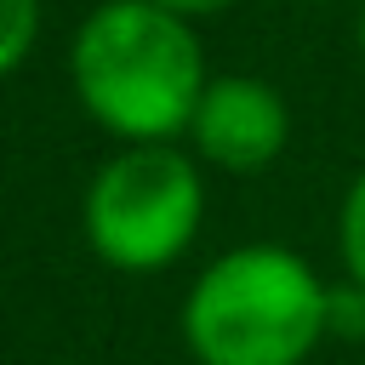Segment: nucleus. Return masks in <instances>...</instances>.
Here are the masks:
<instances>
[{
  "instance_id": "6",
  "label": "nucleus",
  "mask_w": 365,
  "mask_h": 365,
  "mask_svg": "<svg viewBox=\"0 0 365 365\" xmlns=\"http://www.w3.org/2000/svg\"><path fill=\"white\" fill-rule=\"evenodd\" d=\"M336 251H342V274L348 285L365 291V171L348 182L342 211H336Z\"/></svg>"
},
{
  "instance_id": "4",
  "label": "nucleus",
  "mask_w": 365,
  "mask_h": 365,
  "mask_svg": "<svg viewBox=\"0 0 365 365\" xmlns=\"http://www.w3.org/2000/svg\"><path fill=\"white\" fill-rule=\"evenodd\" d=\"M285 137H291V108L257 74H211L200 91V108L188 120L194 160H205L228 177L268 171L285 154Z\"/></svg>"
},
{
  "instance_id": "5",
  "label": "nucleus",
  "mask_w": 365,
  "mask_h": 365,
  "mask_svg": "<svg viewBox=\"0 0 365 365\" xmlns=\"http://www.w3.org/2000/svg\"><path fill=\"white\" fill-rule=\"evenodd\" d=\"M40 0H0V80H11L40 40Z\"/></svg>"
},
{
  "instance_id": "3",
  "label": "nucleus",
  "mask_w": 365,
  "mask_h": 365,
  "mask_svg": "<svg viewBox=\"0 0 365 365\" xmlns=\"http://www.w3.org/2000/svg\"><path fill=\"white\" fill-rule=\"evenodd\" d=\"M205 222L200 160L177 143H120L86 182L80 228L97 262L120 274L171 268Z\"/></svg>"
},
{
  "instance_id": "8",
  "label": "nucleus",
  "mask_w": 365,
  "mask_h": 365,
  "mask_svg": "<svg viewBox=\"0 0 365 365\" xmlns=\"http://www.w3.org/2000/svg\"><path fill=\"white\" fill-rule=\"evenodd\" d=\"M359 51H365V0H359Z\"/></svg>"
},
{
  "instance_id": "2",
  "label": "nucleus",
  "mask_w": 365,
  "mask_h": 365,
  "mask_svg": "<svg viewBox=\"0 0 365 365\" xmlns=\"http://www.w3.org/2000/svg\"><path fill=\"white\" fill-rule=\"evenodd\" d=\"M325 331L331 285L274 240L211 257L182 297V342L200 365H302Z\"/></svg>"
},
{
  "instance_id": "1",
  "label": "nucleus",
  "mask_w": 365,
  "mask_h": 365,
  "mask_svg": "<svg viewBox=\"0 0 365 365\" xmlns=\"http://www.w3.org/2000/svg\"><path fill=\"white\" fill-rule=\"evenodd\" d=\"M205 46L188 17L148 0H103L68 40V86L114 143H177L205 91Z\"/></svg>"
},
{
  "instance_id": "7",
  "label": "nucleus",
  "mask_w": 365,
  "mask_h": 365,
  "mask_svg": "<svg viewBox=\"0 0 365 365\" xmlns=\"http://www.w3.org/2000/svg\"><path fill=\"white\" fill-rule=\"evenodd\" d=\"M148 6H160V11H171V17H188V23H200V17H217V11H228V6H240V0H148Z\"/></svg>"
}]
</instances>
